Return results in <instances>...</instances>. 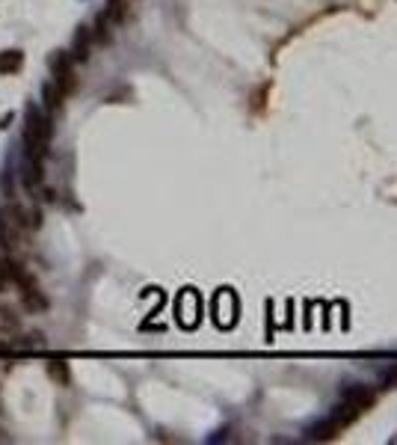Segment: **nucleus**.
<instances>
[{
    "label": "nucleus",
    "instance_id": "f257e3e1",
    "mask_svg": "<svg viewBox=\"0 0 397 445\" xmlns=\"http://www.w3.org/2000/svg\"><path fill=\"white\" fill-rule=\"evenodd\" d=\"M51 137H54V125H51V119L39 110V104H33V101L24 104V134H21L24 152L45 160V152H48Z\"/></svg>",
    "mask_w": 397,
    "mask_h": 445
},
{
    "label": "nucleus",
    "instance_id": "f03ea898",
    "mask_svg": "<svg viewBox=\"0 0 397 445\" xmlns=\"http://www.w3.org/2000/svg\"><path fill=\"white\" fill-rule=\"evenodd\" d=\"M48 69H51V74H54L57 90L66 98L78 92V74H74V59H71L68 51H54L51 57H48Z\"/></svg>",
    "mask_w": 397,
    "mask_h": 445
},
{
    "label": "nucleus",
    "instance_id": "7ed1b4c3",
    "mask_svg": "<svg viewBox=\"0 0 397 445\" xmlns=\"http://www.w3.org/2000/svg\"><path fill=\"white\" fill-rule=\"evenodd\" d=\"M175 315H178V324L184 330H193L198 324V318H202V300H198V294L193 288H184L175 300Z\"/></svg>",
    "mask_w": 397,
    "mask_h": 445
},
{
    "label": "nucleus",
    "instance_id": "20e7f679",
    "mask_svg": "<svg viewBox=\"0 0 397 445\" xmlns=\"http://www.w3.org/2000/svg\"><path fill=\"white\" fill-rule=\"evenodd\" d=\"M6 220L15 226L18 232H36L42 226V211L39 208H30L24 202H15L9 199V208H6Z\"/></svg>",
    "mask_w": 397,
    "mask_h": 445
},
{
    "label": "nucleus",
    "instance_id": "39448f33",
    "mask_svg": "<svg viewBox=\"0 0 397 445\" xmlns=\"http://www.w3.org/2000/svg\"><path fill=\"white\" fill-rule=\"evenodd\" d=\"M214 312L219 327H231L238 320V297L231 288H219V294L214 297Z\"/></svg>",
    "mask_w": 397,
    "mask_h": 445
},
{
    "label": "nucleus",
    "instance_id": "423d86ee",
    "mask_svg": "<svg viewBox=\"0 0 397 445\" xmlns=\"http://www.w3.org/2000/svg\"><path fill=\"white\" fill-rule=\"evenodd\" d=\"M341 404L353 407V410H359V413H365V410H370V407L377 404V392L362 386V383H356V386H347L341 392Z\"/></svg>",
    "mask_w": 397,
    "mask_h": 445
},
{
    "label": "nucleus",
    "instance_id": "0eeeda50",
    "mask_svg": "<svg viewBox=\"0 0 397 445\" xmlns=\"http://www.w3.org/2000/svg\"><path fill=\"white\" fill-rule=\"evenodd\" d=\"M341 430H347V428L329 413L324 422H317V425H312V428H305V439H312V442H329V439H338V437H341Z\"/></svg>",
    "mask_w": 397,
    "mask_h": 445
},
{
    "label": "nucleus",
    "instance_id": "6e6552de",
    "mask_svg": "<svg viewBox=\"0 0 397 445\" xmlns=\"http://www.w3.org/2000/svg\"><path fill=\"white\" fill-rule=\"evenodd\" d=\"M21 291V306H24V312H30V315H39L48 309V297L39 291V285H36V279L27 282V285H18Z\"/></svg>",
    "mask_w": 397,
    "mask_h": 445
},
{
    "label": "nucleus",
    "instance_id": "1a4fd4ad",
    "mask_svg": "<svg viewBox=\"0 0 397 445\" xmlns=\"http://www.w3.org/2000/svg\"><path fill=\"white\" fill-rule=\"evenodd\" d=\"M89 51H92V30L86 27V24H78V30H74V39H71V59L74 63H86L89 59Z\"/></svg>",
    "mask_w": 397,
    "mask_h": 445
},
{
    "label": "nucleus",
    "instance_id": "9d476101",
    "mask_svg": "<svg viewBox=\"0 0 397 445\" xmlns=\"http://www.w3.org/2000/svg\"><path fill=\"white\" fill-rule=\"evenodd\" d=\"M21 69H24V51L21 48H6V51H0V78L18 74Z\"/></svg>",
    "mask_w": 397,
    "mask_h": 445
},
{
    "label": "nucleus",
    "instance_id": "9b49d317",
    "mask_svg": "<svg viewBox=\"0 0 397 445\" xmlns=\"http://www.w3.org/2000/svg\"><path fill=\"white\" fill-rule=\"evenodd\" d=\"M42 101H45V107H48V113H59V110H63L66 95L57 90L54 80H45V83H42Z\"/></svg>",
    "mask_w": 397,
    "mask_h": 445
},
{
    "label": "nucleus",
    "instance_id": "f8f14e48",
    "mask_svg": "<svg viewBox=\"0 0 397 445\" xmlns=\"http://www.w3.org/2000/svg\"><path fill=\"white\" fill-rule=\"evenodd\" d=\"M18 330H21V318L15 315V309L0 303V336H15Z\"/></svg>",
    "mask_w": 397,
    "mask_h": 445
},
{
    "label": "nucleus",
    "instance_id": "ddd939ff",
    "mask_svg": "<svg viewBox=\"0 0 397 445\" xmlns=\"http://www.w3.org/2000/svg\"><path fill=\"white\" fill-rule=\"evenodd\" d=\"M48 377H51L57 386H71V368L63 360H51L48 362Z\"/></svg>",
    "mask_w": 397,
    "mask_h": 445
},
{
    "label": "nucleus",
    "instance_id": "4468645a",
    "mask_svg": "<svg viewBox=\"0 0 397 445\" xmlns=\"http://www.w3.org/2000/svg\"><path fill=\"white\" fill-rule=\"evenodd\" d=\"M110 24H113V21H110V18L104 15V12H101V15H98V18H95L92 42H101V45H107V42H110Z\"/></svg>",
    "mask_w": 397,
    "mask_h": 445
},
{
    "label": "nucleus",
    "instance_id": "2eb2a0df",
    "mask_svg": "<svg viewBox=\"0 0 397 445\" xmlns=\"http://www.w3.org/2000/svg\"><path fill=\"white\" fill-rule=\"evenodd\" d=\"M104 15H107L110 21H122V18H125V0H107Z\"/></svg>",
    "mask_w": 397,
    "mask_h": 445
},
{
    "label": "nucleus",
    "instance_id": "dca6fc26",
    "mask_svg": "<svg viewBox=\"0 0 397 445\" xmlns=\"http://www.w3.org/2000/svg\"><path fill=\"white\" fill-rule=\"evenodd\" d=\"M382 386H386V389H397V365H391L386 374H382Z\"/></svg>",
    "mask_w": 397,
    "mask_h": 445
},
{
    "label": "nucleus",
    "instance_id": "f3484780",
    "mask_svg": "<svg viewBox=\"0 0 397 445\" xmlns=\"http://www.w3.org/2000/svg\"><path fill=\"white\" fill-rule=\"evenodd\" d=\"M9 285V258H0V291H6Z\"/></svg>",
    "mask_w": 397,
    "mask_h": 445
},
{
    "label": "nucleus",
    "instance_id": "a211bd4d",
    "mask_svg": "<svg viewBox=\"0 0 397 445\" xmlns=\"http://www.w3.org/2000/svg\"><path fill=\"white\" fill-rule=\"evenodd\" d=\"M12 119H15V113H12V110H9V113H3V119H0V128H9Z\"/></svg>",
    "mask_w": 397,
    "mask_h": 445
}]
</instances>
